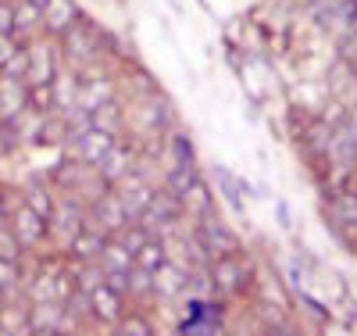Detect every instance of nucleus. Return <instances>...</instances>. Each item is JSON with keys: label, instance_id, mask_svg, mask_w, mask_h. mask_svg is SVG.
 <instances>
[{"label": "nucleus", "instance_id": "nucleus-1", "mask_svg": "<svg viewBox=\"0 0 357 336\" xmlns=\"http://www.w3.org/2000/svg\"><path fill=\"white\" fill-rule=\"evenodd\" d=\"M100 40H104V36L79 15V18L65 29V33H61V54L72 61V65H86V61H93Z\"/></svg>", "mask_w": 357, "mask_h": 336}, {"label": "nucleus", "instance_id": "nucleus-2", "mask_svg": "<svg viewBox=\"0 0 357 336\" xmlns=\"http://www.w3.org/2000/svg\"><path fill=\"white\" fill-rule=\"evenodd\" d=\"M68 143H72V150L75 154L72 158H79L82 165H100L104 158H107V150L114 147V136L111 133H104V129H82V133H75V136H68Z\"/></svg>", "mask_w": 357, "mask_h": 336}, {"label": "nucleus", "instance_id": "nucleus-3", "mask_svg": "<svg viewBox=\"0 0 357 336\" xmlns=\"http://www.w3.org/2000/svg\"><path fill=\"white\" fill-rule=\"evenodd\" d=\"M29 75L25 82L29 86H36V82H54L57 75V50L50 40H36V43H29Z\"/></svg>", "mask_w": 357, "mask_h": 336}, {"label": "nucleus", "instance_id": "nucleus-4", "mask_svg": "<svg viewBox=\"0 0 357 336\" xmlns=\"http://www.w3.org/2000/svg\"><path fill=\"white\" fill-rule=\"evenodd\" d=\"M11 233L18 236L22 247H33V243H43V236L50 233V222L40 219L29 204L15 207V215H11Z\"/></svg>", "mask_w": 357, "mask_h": 336}, {"label": "nucleus", "instance_id": "nucleus-5", "mask_svg": "<svg viewBox=\"0 0 357 336\" xmlns=\"http://www.w3.org/2000/svg\"><path fill=\"white\" fill-rule=\"evenodd\" d=\"M61 322H65L61 300H36V304H33V312H29V326H25V333L54 336V333H61Z\"/></svg>", "mask_w": 357, "mask_h": 336}, {"label": "nucleus", "instance_id": "nucleus-6", "mask_svg": "<svg viewBox=\"0 0 357 336\" xmlns=\"http://www.w3.org/2000/svg\"><path fill=\"white\" fill-rule=\"evenodd\" d=\"M178 200L172 190H161V193H151V200H146V207H143V215H139V222L146 226V229H161V226H168L172 219H175V211H178Z\"/></svg>", "mask_w": 357, "mask_h": 336}, {"label": "nucleus", "instance_id": "nucleus-7", "mask_svg": "<svg viewBox=\"0 0 357 336\" xmlns=\"http://www.w3.org/2000/svg\"><path fill=\"white\" fill-rule=\"evenodd\" d=\"M89 312H93L100 322H107V326H114L118 319H122V293L118 290H111L104 279L89 290Z\"/></svg>", "mask_w": 357, "mask_h": 336}, {"label": "nucleus", "instance_id": "nucleus-8", "mask_svg": "<svg viewBox=\"0 0 357 336\" xmlns=\"http://www.w3.org/2000/svg\"><path fill=\"white\" fill-rule=\"evenodd\" d=\"M29 108V82L0 75V118H18Z\"/></svg>", "mask_w": 357, "mask_h": 336}, {"label": "nucleus", "instance_id": "nucleus-9", "mask_svg": "<svg viewBox=\"0 0 357 336\" xmlns=\"http://www.w3.org/2000/svg\"><path fill=\"white\" fill-rule=\"evenodd\" d=\"M111 94H114V82L111 79H79V94H75V108H82V111H89L93 115L97 108H104L107 101H111Z\"/></svg>", "mask_w": 357, "mask_h": 336}, {"label": "nucleus", "instance_id": "nucleus-10", "mask_svg": "<svg viewBox=\"0 0 357 336\" xmlns=\"http://www.w3.org/2000/svg\"><path fill=\"white\" fill-rule=\"evenodd\" d=\"M68 279L61 276L57 268H43L40 276L33 279V300H68Z\"/></svg>", "mask_w": 357, "mask_h": 336}, {"label": "nucleus", "instance_id": "nucleus-11", "mask_svg": "<svg viewBox=\"0 0 357 336\" xmlns=\"http://www.w3.org/2000/svg\"><path fill=\"white\" fill-rule=\"evenodd\" d=\"M93 219H97V229H104V233H118L129 222V215H126V207H122L118 197H100L93 204Z\"/></svg>", "mask_w": 357, "mask_h": 336}, {"label": "nucleus", "instance_id": "nucleus-12", "mask_svg": "<svg viewBox=\"0 0 357 336\" xmlns=\"http://www.w3.org/2000/svg\"><path fill=\"white\" fill-rule=\"evenodd\" d=\"M211 283L222 290V293H240L243 290V265H236L229 254H222L211 268Z\"/></svg>", "mask_w": 357, "mask_h": 336}, {"label": "nucleus", "instance_id": "nucleus-13", "mask_svg": "<svg viewBox=\"0 0 357 336\" xmlns=\"http://www.w3.org/2000/svg\"><path fill=\"white\" fill-rule=\"evenodd\" d=\"M50 222H54L57 236H65V240L72 243V236H75V233L86 226V215H82V207H79L75 200H68V204H57V207H54Z\"/></svg>", "mask_w": 357, "mask_h": 336}, {"label": "nucleus", "instance_id": "nucleus-14", "mask_svg": "<svg viewBox=\"0 0 357 336\" xmlns=\"http://www.w3.org/2000/svg\"><path fill=\"white\" fill-rule=\"evenodd\" d=\"M75 18H79L75 0H47L43 4V25L50 29V33H65Z\"/></svg>", "mask_w": 357, "mask_h": 336}, {"label": "nucleus", "instance_id": "nucleus-15", "mask_svg": "<svg viewBox=\"0 0 357 336\" xmlns=\"http://www.w3.org/2000/svg\"><path fill=\"white\" fill-rule=\"evenodd\" d=\"M104 243H107L104 229H86V226H82V229L72 236V258H79V261H93V258H100Z\"/></svg>", "mask_w": 357, "mask_h": 336}, {"label": "nucleus", "instance_id": "nucleus-16", "mask_svg": "<svg viewBox=\"0 0 357 336\" xmlns=\"http://www.w3.org/2000/svg\"><path fill=\"white\" fill-rule=\"evenodd\" d=\"M186 283H190V276L183 268H175V265H161V268H154V293H161V297H175V293H183L186 290Z\"/></svg>", "mask_w": 357, "mask_h": 336}, {"label": "nucleus", "instance_id": "nucleus-17", "mask_svg": "<svg viewBox=\"0 0 357 336\" xmlns=\"http://www.w3.org/2000/svg\"><path fill=\"white\" fill-rule=\"evenodd\" d=\"M97 168H100V175H104L107 182H114V179H126V175H129V168H132V150L114 143V147L107 150V158H104Z\"/></svg>", "mask_w": 357, "mask_h": 336}, {"label": "nucleus", "instance_id": "nucleus-18", "mask_svg": "<svg viewBox=\"0 0 357 336\" xmlns=\"http://www.w3.org/2000/svg\"><path fill=\"white\" fill-rule=\"evenodd\" d=\"M200 243L207 247V254L211 258H222V254H232V247H236V240H232V233L229 229H222L218 222H207L204 229H200Z\"/></svg>", "mask_w": 357, "mask_h": 336}, {"label": "nucleus", "instance_id": "nucleus-19", "mask_svg": "<svg viewBox=\"0 0 357 336\" xmlns=\"http://www.w3.org/2000/svg\"><path fill=\"white\" fill-rule=\"evenodd\" d=\"M75 94H79V75H72V72L54 75V108L57 111H72L75 108Z\"/></svg>", "mask_w": 357, "mask_h": 336}, {"label": "nucleus", "instance_id": "nucleus-20", "mask_svg": "<svg viewBox=\"0 0 357 336\" xmlns=\"http://www.w3.org/2000/svg\"><path fill=\"white\" fill-rule=\"evenodd\" d=\"M25 204L33 207L40 219H47V222H50L54 207H57V204H54V197H50V190L43 187V182H29V187H25Z\"/></svg>", "mask_w": 357, "mask_h": 336}, {"label": "nucleus", "instance_id": "nucleus-21", "mask_svg": "<svg viewBox=\"0 0 357 336\" xmlns=\"http://www.w3.org/2000/svg\"><path fill=\"white\" fill-rule=\"evenodd\" d=\"M11 8H15V33H29L33 25L43 22V8L33 4V0H15Z\"/></svg>", "mask_w": 357, "mask_h": 336}, {"label": "nucleus", "instance_id": "nucleus-22", "mask_svg": "<svg viewBox=\"0 0 357 336\" xmlns=\"http://www.w3.org/2000/svg\"><path fill=\"white\" fill-rule=\"evenodd\" d=\"M118 200H122V207H126V215H129V219H139V215H143V207H146V200H151V190L139 187V182H129V190L118 193Z\"/></svg>", "mask_w": 357, "mask_h": 336}, {"label": "nucleus", "instance_id": "nucleus-23", "mask_svg": "<svg viewBox=\"0 0 357 336\" xmlns=\"http://www.w3.org/2000/svg\"><path fill=\"white\" fill-rule=\"evenodd\" d=\"M114 236H118V243H122V247H126V251H129V254L136 258V251L143 247L146 240H151V229H146L143 222H139V226H129V222H126V226L118 229Z\"/></svg>", "mask_w": 357, "mask_h": 336}, {"label": "nucleus", "instance_id": "nucleus-24", "mask_svg": "<svg viewBox=\"0 0 357 336\" xmlns=\"http://www.w3.org/2000/svg\"><path fill=\"white\" fill-rule=\"evenodd\" d=\"M82 168H86V165H82L79 158H68V161H61V165L54 168V182H57V187H65V190H79Z\"/></svg>", "mask_w": 357, "mask_h": 336}, {"label": "nucleus", "instance_id": "nucleus-25", "mask_svg": "<svg viewBox=\"0 0 357 336\" xmlns=\"http://www.w3.org/2000/svg\"><path fill=\"white\" fill-rule=\"evenodd\" d=\"M193 182H197V165H172V172H168V190H172L175 197H183Z\"/></svg>", "mask_w": 357, "mask_h": 336}, {"label": "nucleus", "instance_id": "nucleus-26", "mask_svg": "<svg viewBox=\"0 0 357 336\" xmlns=\"http://www.w3.org/2000/svg\"><path fill=\"white\" fill-rule=\"evenodd\" d=\"M93 129H104V133L118 136V129H122V111H118V108L107 101L104 108H97V111H93Z\"/></svg>", "mask_w": 357, "mask_h": 336}, {"label": "nucleus", "instance_id": "nucleus-27", "mask_svg": "<svg viewBox=\"0 0 357 336\" xmlns=\"http://www.w3.org/2000/svg\"><path fill=\"white\" fill-rule=\"evenodd\" d=\"M132 261H136V265H143V268H151V272H154V268H161V265H165V247H161V243H158V240L151 236V240H146V243H143V247L136 251V258H132Z\"/></svg>", "mask_w": 357, "mask_h": 336}, {"label": "nucleus", "instance_id": "nucleus-28", "mask_svg": "<svg viewBox=\"0 0 357 336\" xmlns=\"http://www.w3.org/2000/svg\"><path fill=\"white\" fill-rule=\"evenodd\" d=\"M29 108H36V111H54V82H36V86H29Z\"/></svg>", "mask_w": 357, "mask_h": 336}, {"label": "nucleus", "instance_id": "nucleus-29", "mask_svg": "<svg viewBox=\"0 0 357 336\" xmlns=\"http://www.w3.org/2000/svg\"><path fill=\"white\" fill-rule=\"evenodd\" d=\"M0 75H8V79H25V75H29V50H25V47H18V50L4 61Z\"/></svg>", "mask_w": 357, "mask_h": 336}, {"label": "nucleus", "instance_id": "nucleus-30", "mask_svg": "<svg viewBox=\"0 0 357 336\" xmlns=\"http://www.w3.org/2000/svg\"><path fill=\"white\" fill-rule=\"evenodd\" d=\"M146 290H154V272L132 261V268H129V293L136 297V293H146Z\"/></svg>", "mask_w": 357, "mask_h": 336}, {"label": "nucleus", "instance_id": "nucleus-31", "mask_svg": "<svg viewBox=\"0 0 357 336\" xmlns=\"http://www.w3.org/2000/svg\"><path fill=\"white\" fill-rule=\"evenodd\" d=\"M18 283H22V268H18V261L0 258V293L18 290Z\"/></svg>", "mask_w": 357, "mask_h": 336}, {"label": "nucleus", "instance_id": "nucleus-32", "mask_svg": "<svg viewBox=\"0 0 357 336\" xmlns=\"http://www.w3.org/2000/svg\"><path fill=\"white\" fill-rule=\"evenodd\" d=\"M333 204H336L333 211L343 219V226H354L357 229V193H336Z\"/></svg>", "mask_w": 357, "mask_h": 336}, {"label": "nucleus", "instance_id": "nucleus-33", "mask_svg": "<svg viewBox=\"0 0 357 336\" xmlns=\"http://www.w3.org/2000/svg\"><path fill=\"white\" fill-rule=\"evenodd\" d=\"M215 179H218V187H222V193L229 197V204L236 207V211H243V200H240V182H236L225 168H215Z\"/></svg>", "mask_w": 357, "mask_h": 336}, {"label": "nucleus", "instance_id": "nucleus-34", "mask_svg": "<svg viewBox=\"0 0 357 336\" xmlns=\"http://www.w3.org/2000/svg\"><path fill=\"white\" fill-rule=\"evenodd\" d=\"M340 36H343V40H340V54H343V61H347L350 68H357V22L347 25Z\"/></svg>", "mask_w": 357, "mask_h": 336}, {"label": "nucleus", "instance_id": "nucleus-35", "mask_svg": "<svg viewBox=\"0 0 357 336\" xmlns=\"http://www.w3.org/2000/svg\"><path fill=\"white\" fill-rule=\"evenodd\" d=\"M178 200H183V204H190V211H207V204H211V200H207V190L200 187V179H197L193 187H190L183 197H178Z\"/></svg>", "mask_w": 357, "mask_h": 336}, {"label": "nucleus", "instance_id": "nucleus-36", "mask_svg": "<svg viewBox=\"0 0 357 336\" xmlns=\"http://www.w3.org/2000/svg\"><path fill=\"white\" fill-rule=\"evenodd\" d=\"M172 158L175 165H193V147L186 136H172Z\"/></svg>", "mask_w": 357, "mask_h": 336}, {"label": "nucleus", "instance_id": "nucleus-37", "mask_svg": "<svg viewBox=\"0 0 357 336\" xmlns=\"http://www.w3.org/2000/svg\"><path fill=\"white\" fill-rule=\"evenodd\" d=\"M18 254H22V243H18V236H15L11 229H0V258H11V261H18Z\"/></svg>", "mask_w": 357, "mask_h": 336}, {"label": "nucleus", "instance_id": "nucleus-38", "mask_svg": "<svg viewBox=\"0 0 357 336\" xmlns=\"http://www.w3.org/2000/svg\"><path fill=\"white\" fill-rule=\"evenodd\" d=\"M114 333H122V336H146V333H151V326H146L143 319H118L114 322Z\"/></svg>", "mask_w": 357, "mask_h": 336}, {"label": "nucleus", "instance_id": "nucleus-39", "mask_svg": "<svg viewBox=\"0 0 357 336\" xmlns=\"http://www.w3.org/2000/svg\"><path fill=\"white\" fill-rule=\"evenodd\" d=\"M0 33L15 36V8L11 4H0Z\"/></svg>", "mask_w": 357, "mask_h": 336}, {"label": "nucleus", "instance_id": "nucleus-40", "mask_svg": "<svg viewBox=\"0 0 357 336\" xmlns=\"http://www.w3.org/2000/svg\"><path fill=\"white\" fill-rule=\"evenodd\" d=\"M15 50H18V43H15L11 36H4V33H0V68H4V61H8Z\"/></svg>", "mask_w": 357, "mask_h": 336}, {"label": "nucleus", "instance_id": "nucleus-41", "mask_svg": "<svg viewBox=\"0 0 357 336\" xmlns=\"http://www.w3.org/2000/svg\"><path fill=\"white\" fill-rule=\"evenodd\" d=\"M4 219H8V197L0 193V222H4Z\"/></svg>", "mask_w": 357, "mask_h": 336}, {"label": "nucleus", "instance_id": "nucleus-42", "mask_svg": "<svg viewBox=\"0 0 357 336\" xmlns=\"http://www.w3.org/2000/svg\"><path fill=\"white\" fill-rule=\"evenodd\" d=\"M33 4H40V8H43V4H47V0H33Z\"/></svg>", "mask_w": 357, "mask_h": 336}, {"label": "nucleus", "instance_id": "nucleus-43", "mask_svg": "<svg viewBox=\"0 0 357 336\" xmlns=\"http://www.w3.org/2000/svg\"><path fill=\"white\" fill-rule=\"evenodd\" d=\"M0 312H4V308H0ZM0 333H4V326H0Z\"/></svg>", "mask_w": 357, "mask_h": 336}]
</instances>
